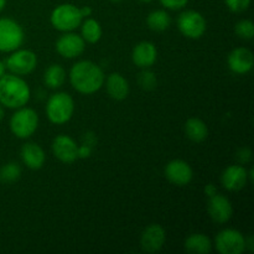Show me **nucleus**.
I'll return each mask as SVG.
<instances>
[{"label": "nucleus", "mask_w": 254, "mask_h": 254, "mask_svg": "<svg viewBox=\"0 0 254 254\" xmlns=\"http://www.w3.org/2000/svg\"><path fill=\"white\" fill-rule=\"evenodd\" d=\"M69 82L78 93L93 94L103 87L104 73L98 64L83 60L72 66Z\"/></svg>", "instance_id": "1"}, {"label": "nucleus", "mask_w": 254, "mask_h": 254, "mask_svg": "<svg viewBox=\"0 0 254 254\" xmlns=\"http://www.w3.org/2000/svg\"><path fill=\"white\" fill-rule=\"evenodd\" d=\"M31 91L21 77L16 74H4L0 78V104L10 109L26 106Z\"/></svg>", "instance_id": "2"}, {"label": "nucleus", "mask_w": 254, "mask_h": 254, "mask_svg": "<svg viewBox=\"0 0 254 254\" xmlns=\"http://www.w3.org/2000/svg\"><path fill=\"white\" fill-rule=\"evenodd\" d=\"M74 112L73 98L66 92L52 94L46 103V116L51 123L61 126L72 118Z\"/></svg>", "instance_id": "3"}, {"label": "nucleus", "mask_w": 254, "mask_h": 254, "mask_svg": "<svg viewBox=\"0 0 254 254\" xmlns=\"http://www.w3.org/2000/svg\"><path fill=\"white\" fill-rule=\"evenodd\" d=\"M83 16L78 6L73 4H61L55 7L50 16L51 25L62 32L76 30L82 24Z\"/></svg>", "instance_id": "4"}, {"label": "nucleus", "mask_w": 254, "mask_h": 254, "mask_svg": "<svg viewBox=\"0 0 254 254\" xmlns=\"http://www.w3.org/2000/svg\"><path fill=\"white\" fill-rule=\"evenodd\" d=\"M10 130L16 138L27 139L36 131L39 127V116L31 108H17L10 118Z\"/></svg>", "instance_id": "5"}, {"label": "nucleus", "mask_w": 254, "mask_h": 254, "mask_svg": "<svg viewBox=\"0 0 254 254\" xmlns=\"http://www.w3.org/2000/svg\"><path fill=\"white\" fill-rule=\"evenodd\" d=\"M24 30L15 20L0 17V52H12L24 42Z\"/></svg>", "instance_id": "6"}, {"label": "nucleus", "mask_w": 254, "mask_h": 254, "mask_svg": "<svg viewBox=\"0 0 254 254\" xmlns=\"http://www.w3.org/2000/svg\"><path fill=\"white\" fill-rule=\"evenodd\" d=\"M178 27L179 31L185 37L197 40L203 36L207 24L201 12L195 11V10H186L179 15Z\"/></svg>", "instance_id": "7"}, {"label": "nucleus", "mask_w": 254, "mask_h": 254, "mask_svg": "<svg viewBox=\"0 0 254 254\" xmlns=\"http://www.w3.org/2000/svg\"><path fill=\"white\" fill-rule=\"evenodd\" d=\"M215 246L221 254H241L246 251V237L240 231L226 228L216 236Z\"/></svg>", "instance_id": "8"}, {"label": "nucleus", "mask_w": 254, "mask_h": 254, "mask_svg": "<svg viewBox=\"0 0 254 254\" xmlns=\"http://www.w3.org/2000/svg\"><path fill=\"white\" fill-rule=\"evenodd\" d=\"M37 56L35 52L30 50H15L7 57L5 62V67L16 76H25L29 74L36 68Z\"/></svg>", "instance_id": "9"}, {"label": "nucleus", "mask_w": 254, "mask_h": 254, "mask_svg": "<svg viewBox=\"0 0 254 254\" xmlns=\"http://www.w3.org/2000/svg\"><path fill=\"white\" fill-rule=\"evenodd\" d=\"M86 47V41L81 35L66 32L56 41V51L64 59H76L81 56Z\"/></svg>", "instance_id": "10"}, {"label": "nucleus", "mask_w": 254, "mask_h": 254, "mask_svg": "<svg viewBox=\"0 0 254 254\" xmlns=\"http://www.w3.org/2000/svg\"><path fill=\"white\" fill-rule=\"evenodd\" d=\"M164 174H165V178L176 186L189 185L193 178V171L191 166L181 159L169 161L168 165L165 166Z\"/></svg>", "instance_id": "11"}, {"label": "nucleus", "mask_w": 254, "mask_h": 254, "mask_svg": "<svg viewBox=\"0 0 254 254\" xmlns=\"http://www.w3.org/2000/svg\"><path fill=\"white\" fill-rule=\"evenodd\" d=\"M207 211L211 220L220 225L228 222L233 215L232 203L226 196L218 195V193L208 197Z\"/></svg>", "instance_id": "12"}, {"label": "nucleus", "mask_w": 254, "mask_h": 254, "mask_svg": "<svg viewBox=\"0 0 254 254\" xmlns=\"http://www.w3.org/2000/svg\"><path fill=\"white\" fill-rule=\"evenodd\" d=\"M165 241L166 232L163 226L153 223V225H149L141 233V250L146 253L159 252L165 245Z\"/></svg>", "instance_id": "13"}, {"label": "nucleus", "mask_w": 254, "mask_h": 254, "mask_svg": "<svg viewBox=\"0 0 254 254\" xmlns=\"http://www.w3.org/2000/svg\"><path fill=\"white\" fill-rule=\"evenodd\" d=\"M77 149H78V145L69 135L60 134L52 141V153L61 163H74L78 159Z\"/></svg>", "instance_id": "14"}, {"label": "nucleus", "mask_w": 254, "mask_h": 254, "mask_svg": "<svg viewBox=\"0 0 254 254\" xmlns=\"http://www.w3.org/2000/svg\"><path fill=\"white\" fill-rule=\"evenodd\" d=\"M227 64L233 73L246 74L253 68L254 56L251 50L246 47H237L230 52L227 57Z\"/></svg>", "instance_id": "15"}, {"label": "nucleus", "mask_w": 254, "mask_h": 254, "mask_svg": "<svg viewBox=\"0 0 254 254\" xmlns=\"http://www.w3.org/2000/svg\"><path fill=\"white\" fill-rule=\"evenodd\" d=\"M248 171L242 165H230L221 175V184L228 191H240L247 185Z\"/></svg>", "instance_id": "16"}, {"label": "nucleus", "mask_w": 254, "mask_h": 254, "mask_svg": "<svg viewBox=\"0 0 254 254\" xmlns=\"http://www.w3.org/2000/svg\"><path fill=\"white\" fill-rule=\"evenodd\" d=\"M158 59V50L150 41H141L135 45L131 52V60L139 68H150Z\"/></svg>", "instance_id": "17"}, {"label": "nucleus", "mask_w": 254, "mask_h": 254, "mask_svg": "<svg viewBox=\"0 0 254 254\" xmlns=\"http://www.w3.org/2000/svg\"><path fill=\"white\" fill-rule=\"evenodd\" d=\"M20 156H21L22 163L26 165V168L31 169V170L41 169L44 166L45 160H46L44 149L36 143H26L25 145H22Z\"/></svg>", "instance_id": "18"}, {"label": "nucleus", "mask_w": 254, "mask_h": 254, "mask_svg": "<svg viewBox=\"0 0 254 254\" xmlns=\"http://www.w3.org/2000/svg\"><path fill=\"white\" fill-rule=\"evenodd\" d=\"M106 88L108 96L114 101H124L130 91L128 81L121 73L109 74L106 82Z\"/></svg>", "instance_id": "19"}, {"label": "nucleus", "mask_w": 254, "mask_h": 254, "mask_svg": "<svg viewBox=\"0 0 254 254\" xmlns=\"http://www.w3.org/2000/svg\"><path fill=\"white\" fill-rule=\"evenodd\" d=\"M185 250L192 254H208L212 251V242L202 233H193L186 238Z\"/></svg>", "instance_id": "20"}, {"label": "nucleus", "mask_w": 254, "mask_h": 254, "mask_svg": "<svg viewBox=\"0 0 254 254\" xmlns=\"http://www.w3.org/2000/svg\"><path fill=\"white\" fill-rule=\"evenodd\" d=\"M185 134L193 143H201L208 135V128L200 118H190L185 123Z\"/></svg>", "instance_id": "21"}, {"label": "nucleus", "mask_w": 254, "mask_h": 254, "mask_svg": "<svg viewBox=\"0 0 254 254\" xmlns=\"http://www.w3.org/2000/svg\"><path fill=\"white\" fill-rule=\"evenodd\" d=\"M146 25L153 31L163 32L170 27L171 17L165 10H154L146 17Z\"/></svg>", "instance_id": "22"}, {"label": "nucleus", "mask_w": 254, "mask_h": 254, "mask_svg": "<svg viewBox=\"0 0 254 254\" xmlns=\"http://www.w3.org/2000/svg\"><path fill=\"white\" fill-rule=\"evenodd\" d=\"M66 81V71L60 64H51L44 73V83L49 88H60Z\"/></svg>", "instance_id": "23"}, {"label": "nucleus", "mask_w": 254, "mask_h": 254, "mask_svg": "<svg viewBox=\"0 0 254 254\" xmlns=\"http://www.w3.org/2000/svg\"><path fill=\"white\" fill-rule=\"evenodd\" d=\"M81 36L83 40L88 44H97L101 40L102 34V26L96 19H87L86 21L82 24L81 29Z\"/></svg>", "instance_id": "24"}, {"label": "nucleus", "mask_w": 254, "mask_h": 254, "mask_svg": "<svg viewBox=\"0 0 254 254\" xmlns=\"http://www.w3.org/2000/svg\"><path fill=\"white\" fill-rule=\"evenodd\" d=\"M21 176V168L16 163H7L0 169V181L4 184H11L17 181Z\"/></svg>", "instance_id": "25"}, {"label": "nucleus", "mask_w": 254, "mask_h": 254, "mask_svg": "<svg viewBox=\"0 0 254 254\" xmlns=\"http://www.w3.org/2000/svg\"><path fill=\"white\" fill-rule=\"evenodd\" d=\"M138 84L141 89L145 91H153L156 87V76L154 72L149 71L148 68H144L138 76Z\"/></svg>", "instance_id": "26"}, {"label": "nucleus", "mask_w": 254, "mask_h": 254, "mask_svg": "<svg viewBox=\"0 0 254 254\" xmlns=\"http://www.w3.org/2000/svg\"><path fill=\"white\" fill-rule=\"evenodd\" d=\"M235 32L243 40H251L254 36V25L251 20H241L236 24Z\"/></svg>", "instance_id": "27"}, {"label": "nucleus", "mask_w": 254, "mask_h": 254, "mask_svg": "<svg viewBox=\"0 0 254 254\" xmlns=\"http://www.w3.org/2000/svg\"><path fill=\"white\" fill-rule=\"evenodd\" d=\"M225 2L228 9L236 14L246 11L251 5V0H225Z\"/></svg>", "instance_id": "28"}, {"label": "nucleus", "mask_w": 254, "mask_h": 254, "mask_svg": "<svg viewBox=\"0 0 254 254\" xmlns=\"http://www.w3.org/2000/svg\"><path fill=\"white\" fill-rule=\"evenodd\" d=\"M159 1H160V4L163 5L165 9L180 10L188 5L189 0H159Z\"/></svg>", "instance_id": "29"}, {"label": "nucleus", "mask_w": 254, "mask_h": 254, "mask_svg": "<svg viewBox=\"0 0 254 254\" xmlns=\"http://www.w3.org/2000/svg\"><path fill=\"white\" fill-rule=\"evenodd\" d=\"M237 159L241 164L248 163V161H251V159H252V151L248 148L240 149V151L237 153Z\"/></svg>", "instance_id": "30"}, {"label": "nucleus", "mask_w": 254, "mask_h": 254, "mask_svg": "<svg viewBox=\"0 0 254 254\" xmlns=\"http://www.w3.org/2000/svg\"><path fill=\"white\" fill-rule=\"evenodd\" d=\"M92 154V146L87 145V144H82V145L78 146L77 149V156L79 159H87L89 158Z\"/></svg>", "instance_id": "31"}, {"label": "nucleus", "mask_w": 254, "mask_h": 254, "mask_svg": "<svg viewBox=\"0 0 254 254\" xmlns=\"http://www.w3.org/2000/svg\"><path fill=\"white\" fill-rule=\"evenodd\" d=\"M205 193L208 196V197H211V196L216 195L217 193V189H216V186L213 185V184H207V185L205 186Z\"/></svg>", "instance_id": "32"}, {"label": "nucleus", "mask_w": 254, "mask_h": 254, "mask_svg": "<svg viewBox=\"0 0 254 254\" xmlns=\"http://www.w3.org/2000/svg\"><path fill=\"white\" fill-rule=\"evenodd\" d=\"M79 10H81V14H82V16H83V17L91 16V14H92V7L91 6L79 7Z\"/></svg>", "instance_id": "33"}, {"label": "nucleus", "mask_w": 254, "mask_h": 254, "mask_svg": "<svg viewBox=\"0 0 254 254\" xmlns=\"http://www.w3.org/2000/svg\"><path fill=\"white\" fill-rule=\"evenodd\" d=\"M246 250H250V251L254 250V247H253V236H250L248 238H246Z\"/></svg>", "instance_id": "34"}, {"label": "nucleus", "mask_w": 254, "mask_h": 254, "mask_svg": "<svg viewBox=\"0 0 254 254\" xmlns=\"http://www.w3.org/2000/svg\"><path fill=\"white\" fill-rule=\"evenodd\" d=\"M5 69H6L5 64L2 61H0V78H1V77L5 74Z\"/></svg>", "instance_id": "35"}, {"label": "nucleus", "mask_w": 254, "mask_h": 254, "mask_svg": "<svg viewBox=\"0 0 254 254\" xmlns=\"http://www.w3.org/2000/svg\"><path fill=\"white\" fill-rule=\"evenodd\" d=\"M5 5H6V0H0V12L4 10Z\"/></svg>", "instance_id": "36"}, {"label": "nucleus", "mask_w": 254, "mask_h": 254, "mask_svg": "<svg viewBox=\"0 0 254 254\" xmlns=\"http://www.w3.org/2000/svg\"><path fill=\"white\" fill-rule=\"evenodd\" d=\"M253 175H254V170L253 169H251V170L248 171V179H250V181H253Z\"/></svg>", "instance_id": "37"}, {"label": "nucleus", "mask_w": 254, "mask_h": 254, "mask_svg": "<svg viewBox=\"0 0 254 254\" xmlns=\"http://www.w3.org/2000/svg\"><path fill=\"white\" fill-rule=\"evenodd\" d=\"M4 108H2V106L0 104V121H1L2 118H4Z\"/></svg>", "instance_id": "38"}, {"label": "nucleus", "mask_w": 254, "mask_h": 254, "mask_svg": "<svg viewBox=\"0 0 254 254\" xmlns=\"http://www.w3.org/2000/svg\"><path fill=\"white\" fill-rule=\"evenodd\" d=\"M139 1H141V2H151V1H153V0H139Z\"/></svg>", "instance_id": "39"}, {"label": "nucleus", "mask_w": 254, "mask_h": 254, "mask_svg": "<svg viewBox=\"0 0 254 254\" xmlns=\"http://www.w3.org/2000/svg\"><path fill=\"white\" fill-rule=\"evenodd\" d=\"M111 1H121V0H111Z\"/></svg>", "instance_id": "40"}]
</instances>
